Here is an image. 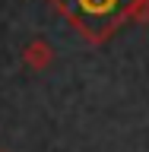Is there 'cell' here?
I'll use <instances>...</instances> for the list:
<instances>
[{
	"instance_id": "cell-1",
	"label": "cell",
	"mask_w": 149,
	"mask_h": 152,
	"mask_svg": "<svg viewBox=\"0 0 149 152\" xmlns=\"http://www.w3.org/2000/svg\"><path fill=\"white\" fill-rule=\"evenodd\" d=\"M54 7L89 41H105L124 19L133 16L137 0H54Z\"/></svg>"
},
{
	"instance_id": "cell-2",
	"label": "cell",
	"mask_w": 149,
	"mask_h": 152,
	"mask_svg": "<svg viewBox=\"0 0 149 152\" xmlns=\"http://www.w3.org/2000/svg\"><path fill=\"white\" fill-rule=\"evenodd\" d=\"M22 60H26L32 70H41V66L51 64V45L48 41H32V45H26V51H22Z\"/></svg>"
}]
</instances>
